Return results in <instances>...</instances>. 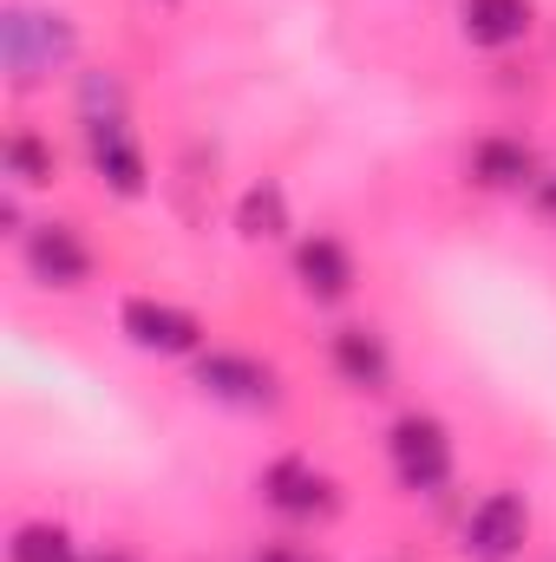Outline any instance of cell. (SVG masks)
Here are the masks:
<instances>
[{
  "label": "cell",
  "instance_id": "obj_9",
  "mask_svg": "<svg viewBox=\"0 0 556 562\" xmlns=\"http://www.w3.org/2000/svg\"><path fill=\"white\" fill-rule=\"evenodd\" d=\"M288 269H294V288L308 294V301H347L354 294V281H360V269H354V249L341 243V236H327V229H314V236H301L294 243V256H288Z\"/></svg>",
  "mask_w": 556,
  "mask_h": 562
},
{
  "label": "cell",
  "instance_id": "obj_11",
  "mask_svg": "<svg viewBox=\"0 0 556 562\" xmlns=\"http://www.w3.org/2000/svg\"><path fill=\"white\" fill-rule=\"evenodd\" d=\"M537 26V7L531 0H458V33L485 53H504V46H524Z\"/></svg>",
  "mask_w": 556,
  "mask_h": 562
},
{
  "label": "cell",
  "instance_id": "obj_8",
  "mask_svg": "<svg viewBox=\"0 0 556 562\" xmlns=\"http://www.w3.org/2000/svg\"><path fill=\"white\" fill-rule=\"evenodd\" d=\"M20 262H26V276L40 288H59V294L92 281V249H86V236L73 223H33L20 236Z\"/></svg>",
  "mask_w": 556,
  "mask_h": 562
},
{
  "label": "cell",
  "instance_id": "obj_13",
  "mask_svg": "<svg viewBox=\"0 0 556 562\" xmlns=\"http://www.w3.org/2000/svg\"><path fill=\"white\" fill-rule=\"evenodd\" d=\"M0 164H7L13 190H40V183H53V177H59V157H53V144L40 138V132H7Z\"/></svg>",
  "mask_w": 556,
  "mask_h": 562
},
{
  "label": "cell",
  "instance_id": "obj_10",
  "mask_svg": "<svg viewBox=\"0 0 556 562\" xmlns=\"http://www.w3.org/2000/svg\"><path fill=\"white\" fill-rule=\"evenodd\" d=\"M327 360H334V380L354 386V393H387L393 386V347H387L380 327H360V321L334 327Z\"/></svg>",
  "mask_w": 556,
  "mask_h": 562
},
{
  "label": "cell",
  "instance_id": "obj_18",
  "mask_svg": "<svg viewBox=\"0 0 556 562\" xmlns=\"http://www.w3.org/2000/svg\"><path fill=\"white\" fill-rule=\"evenodd\" d=\"M92 562H132V557H119V550H105V557H92Z\"/></svg>",
  "mask_w": 556,
  "mask_h": 562
},
{
  "label": "cell",
  "instance_id": "obj_16",
  "mask_svg": "<svg viewBox=\"0 0 556 562\" xmlns=\"http://www.w3.org/2000/svg\"><path fill=\"white\" fill-rule=\"evenodd\" d=\"M249 562H321V557H308V550H294V543H269V550H256Z\"/></svg>",
  "mask_w": 556,
  "mask_h": 562
},
{
  "label": "cell",
  "instance_id": "obj_15",
  "mask_svg": "<svg viewBox=\"0 0 556 562\" xmlns=\"http://www.w3.org/2000/svg\"><path fill=\"white\" fill-rule=\"evenodd\" d=\"M7 562H92V557H79V543L59 524H20L13 543H7Z\"/></svg>",
  "mask_w": 556,
  "mask_h": 562
},
{
  "label": "cell",
  "instance_id": "obj_4",
  "mask_svg": "<svg viewBox=\"0 0 556 562\" xmlns=\"http://www.w3.org/2000/svg\"><path fill=\"white\" fill-rule=\"evenodd\" d=\"M190 380H197L203 400L236 406V413H269V406L281 400L276 367L256 360V353H236V347H210V353H197V360H190Z\"/></svg>",
  "mask_w": 556,
  "mask_h": 562
},
{
  "label": "cell",
  "instance_id": "obj_6",
  "mask_svg": "<svg viewBox=\"0 0 556 562\" xmlns=\"http://www.w3.org/2000/svg\"><path fill=\"white\" fill-rule=\"evenodd\" d=\"M524 537H531V510L518 491H491L471 504L465 530H458V550L465 562H518L524 557Z\"/></svg>",
  "mask_w": 556,
  "mask_h": 562
},
{
  "label": "cell",
  "instance_id": "obj_1",
  "mask_svg": "<svg viewBox=\"0 0 556 562\" xmlns=\"http://www.w3.org/2000/svg\"><path fill=\"white\" fill-rule=\"evenodd\" d=\"M79 138H86V164L99 170V183H112L119 196H144L151 170H144V150L125 119V86L112 72L79 79Z\"/></svg>",
  "mask_w": 556,
  "mask_h": 562
},
{
  "label": "cell",
  "instance_id": "obj_12",
  "mask_svg": "<svg viewBox=\"0 0 556 562\" xmlns=\"http://www.w3.org/2000/svg\"><path fill=\"white\" fill-rule=\"evenodd\" d=\"M465 170H471V183H485V190H537V150L524 138H504V132H491V138L471 144V157H465Z\"/></svg>",
  "mask_w": 556,
  "mask_h": 562
},
{
  "label": "cell",
  "instance_id": "obj_14",
  "mask_svg": "<svg viewBox=\"0 0 556 562\" xmlns=\"http://www.w3.org/2000/svg\"><path fill=\"white\" fill-rule=\"evenodd\" d=\"M236 229L249 236V243H276L281 229H288V196H281V183H249L243 190V203H236Z\"/></svg>",
  "mask_w": 556,
  "mask_h": 562
},
{
  "label": "cell",
  "instance_id": "obj_7",
  "mask_svg": "<svg viewBox=\"0 0 556 562\" xmlns=\"http://www.w3.org/2000/svg\"><path fill=\"white\" fill-rule=\"evenodd\" d=\"M256 491H263V504H269L276 517H288V524H314V517H334V510H341L334 477H327L321 464H308V458H276V464H263Z\"/></svg>",
  "mask_w": 556,
  "mask_h": 562
},
{
  "label": "cell",
  "instance_id": "obj_3",
  "mask_svg": "<svg viewBox=\"0 0 556 562\" xmlns=\"http://www.w3.org/2000/svg\"><path fill=\"white\" fill-rule=\"evenodd\" d=\"M387 464H393L400 491L438 497L452 484V431L432 413H400V419L387 425Z\"/></svg>",
  "mask_w": 556,
  "mask_h": 562
},
{
  "label": "cell",
  "instance_id": "obj_17",
  "mask_svg": "<svg viewBox=\"0 0 556 562\" xmlns=\"http://www.w3.org/2000/svg\"><path fill=\"white\" fill-rule=\"evenodd\" d=\"M531 196H537V210H544V216H556V177H537V190H531Z\"/></svg>",
  "mask_w": 556,
  "mask_h": 562
},
{
  "label": "cell",
  "instance_id": "obj_5",
  "mask_svg": "<svg viewBox=\"0 0 556 562\" xmlns=\"http://www.w3.org/2000/svg\"><path fill=\"white\" fill-rule=\"evenodd\" d=\"M119 334L138 347V353H164V360H197L203 353V321L177 301H157V294H132L119 307Z\"/></svg>",
  "mask_w": 556,
  "mask_h": 562
},
{
  "label": "cell",
  "instance_id": "obj_2",
  "mask_svg": "<svg viewBox=\"0 0 556 562\" xmlns=\"http://www.w3.org/2000/svg\"><path fill=\"white\" fill-rule=\"evenodd\" d=\"M0 59H7L13 86H40V79H53L73 59V26L59 13H40V7H7V20H0Z\"/></svg>",
  "mask_w": 556,
  "mask_h": 562
}]
</instances>
